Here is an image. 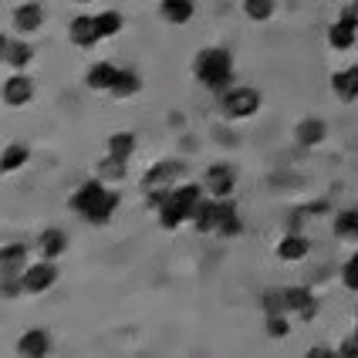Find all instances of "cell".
<instances>
[{
	"mask_svg": "<svg viewBox=\"0 0 358 358\" xmlns=\"http://www.w3.org/2000/svg\"><path fill=\"white\" fill-rule=\"evenodd\" d=\"M71 3H78V7H88V3H95V0H71Z\"/></svg>",
	"mask_w": 358,
	"mask_h": 358,
	"instance_id": "obj_40",
	"label": "cell"
},
{
	"mask_svg": "<svg viewBox=\"0 0 358 358\" xmlns=\"http://www.w3.org/2000/svg\"><path fill=\"white\" fill-rule=\"evenodd\" d=\"M31 162V145L27 142H7L0 149V176H14Z\"/></svg>",
	"mask_w": 358,
	"mask_h": 358,
	"instance_id": "obj_17",
	"label": "cell"
},
{
	"mask_svg": "<svg viewBox=\"0 0 358 358\" xmlns=\"http://www.w3.org/2000/svg\"><path fill=\"white\" fill-rule=\"evenodd\" d=\"M95 24H99V38L108 41V38H119V34H122L125 17H122L115 7H108V10H99V14H95Z\"/></svg>",
	"mask_w": 358,
	"mask_h": 358,
	"instance_id": "obj_29",
	"label": "cell"
},
{
	"mask_svg": "<svg viewBox=\"0 0 358 358\" xmlns=\"http://www.w3.org/2000/svg\"><path fill=\"white\" fill-rule=\"evenodd\" d=\"M38 58V51H34V44L27 38H10V48H7V58L3 64L10 68V71H27L31 64Z\"/></svg>",
	"mask_w": 358,
	"mask_h": 358,
	"instance_id": "obj_19",
	"label": "cell"
},
{
	"mask_svg": "<svg viewBox=\"0 0 358 358\" xmlns=\"http://www.w3.org/2000/svg\"><path fill=\"white\" fill-rule=\"evenodd\" d=\"M331 92L338 101H358V64H348L331 75Z\"/></svg>",
	"mask_w": 358,
	"mask_h": 358,
	"instance_id": "obj_22",
	"label": "cell"
},
{
	"mask_svg": "<svg viewBox=\"0 0 358 358\" xmlns=\"http://www.w3.org/2000/svg\"><path fill=\"white\" fill-rule=\"evenodd\" d=\"M328 210V203L324 199H318V203H308V213H324Z\"/></svg>",
	"mask_w": 358,
	"mask_h": 358,
	"instance_id": "obj_39",
	"label": "cell"
},
{
	"mask_svg": "<svg viewBox=\"0 0 358 358\" xmlns=\"http://www.w3.org/2000/svg\"><path fill=\"white\" fill-rule=\"evenodd\" d=\"M159 17L173 27H186L196 17V3L193 0H159Z\"/></svg>",
	"mask_w": 358,
	"mask_h": 358,
	"instance_id": "obj_18",
	"label": "cell"
},
{
	"mask_svg": "<svg viewBox=\"0 0 358 358\" xmlns=\"http://www.w3.org/2000/svg\"><path fill=\"white\" fill-rule=\"evenodd\" d=\"M355 10H358V0H355Z\"/></svg>",
	"mask_w": 358,
	"mask_h": 358,
	"instance_id": "obj_41",
	"label": "cell"
},
{
	"mask_svg": "<svg viewBox=\"0 0 358 358\" xmlns=\"http://www.w3.org/2000/svg\"><path fill=\"white\" fill-rule=\"evenodd\" d=\"M284 308H287V315H298L301 321H315V315H318V298L311 294V287L291 284V287H284Z\"/></svg>",
	"mask_w": 358,
	"mask_h": 358,
	"instance_id": "obj_10",
	"label": "cell"
},
{
	"mask_svg": "<svg viewBox=\"0 0 358 358\" xmlns=\"http://www.w3.org/2000/svg\"><path fill=\"white\" fill-rule=\"evenodd\" d=\"M335 237L358 240V206H345V210L335 213Z\"/></svg>",
	"mask_w": 358,
	"mask_h": 358,
	"instance_id": "obj_30",
	"label": "cell"
},
{
	"mask_svg": "<svg viewBox=\"0 0 358 358\" xmlns=\"http://www.w3.org/2000/svg\"><path fill=\"white\" fill-rule=\"evenodd\" d=\"M105 193H108V182H105V179H99V176L95 179H81L78 186L71 189V196H68V210H71V213H78V217L85 220L101 203Z\"/></svg>",
	"mask_w": 358,
	"mask_h": 358,
	"instance_id": "obj_6",
	"label": "cell"
},
{
	"mask_svg": "<svg viewBox=\"0 0 358 358\" xmlns=\"http://www.w3.org/2000/svg\"><path fill=\"white\" fill-rule=\"evenodd\" d=\"M182 173H186V166L179 159L152 162V166L142 173V189H145V193H149V189H173L179 179H182Z\"/></svg>",
	"mask_w": 358,
	"mask_h": 358,
	"instance_id": "obj_9",
	"label": "cell"
},
{
	"mask_svg": "<svg viewBox=\"0 0 358 358\" xmlns=\"http://www.w3.org/2000/svg\"><path fill=\"white\" fill-rule=\"evenodd\" d=\"M294 139H298V145H304V149H315V145H321V142L328 139V125H324V119L308 115V119H301L298 125H294Z\"/></svg>",
	"mask_w": 358,
	"mask_h": 358,
	"instance_id": "obj_20",
	"label": "cell"
},
{
	"mask_svg": "<svg viewBox=\"0 0 358 358\" xmlns=\"http://www.w3.org/2000/svg\"><path fill=\"white\" fill-rule=\"evenodd\" d=\"M156 220H159L162 230H179L182 223H189V210H182L179 203H173V199L166 196V203L156 210Z\"/></svg>",
	"mask_w": 358,
	"mask_h": 358,
	"instance_id": "obj_27",
	"label": "cell"
},
{
	"mask_svg": "<svg viewBox=\"0 0 358 358\" xmlns=\"http://www.w3.org/2000/svg\"><path fill=\"white\" fill-rule=\"evenodd\" d=\"M20 280H24V294L41 298V294H48V291L58 284V264H55V260H48V257L31 260V264L24 267Z\"/></svg>",
	"mask_w": 358,
	"mask_h": 358,
	"instance_id": "obj_3",
	"label": "cell"
},
{
	"mask_svg": "<svg viewBox=\"0 0 358 358\" xmlns=\"http://www.w3.org/2000/svg\"><path fill=\"white\" fill-rule=\"evenodd\" d=\"M264 331H267V338H287V331H291L287 311H274V315H264Z\"/></svg>",
	"mask_w": 358,
	"mask_h": 358,
	"instance_id": "obj_32",
	"label": "cell"
},
{
	"mask_svg": "<svg viewBox=\"0 0 358 358\" xmlns=\"http://www.w3.org/2000/svg\"><path fill=\"white\" fill-rule=\"evenodd\" d=\"M68 247H71V237L61 230V227H44L34 240V250H38V257H48V260H58L68 254Z\"/></svg>",
	"mask_w": 358,
	"mask_h": 358,
	"instance_id": "obj_12",
	"label": "cell"
},
{
	"mask_svg": "<svg viewBox=\"0 0 358 358\" xmlns=\"http://www.w3.org/2000/svg\"><path fill=\"white\" fill-rule=\"evenodd\" d=\"M240 7H243V17L257 20V24H264V20L274 17V10H278V0H240Z\"/></svg>",
	"mask_w": 358,
	"mask_h": 358,
	"instance_id": "obj_31",
	"label": "cell"
},
{
	"mask_svg": "<svg viewBox=\"0 0 358 358\" xmlns=\"http://www.w3.org/2000/svg\"><path fill=\"white\" fill-rule=\"evenodd\" d=\"M142 92V75L136 71V68H119V78H115V85H112V99H119V101H125V99H136Z\"/></svg>",
	"mask_w": 358,
	"mask_h": 358,
	"instance_id": "obj_23",
	"label": "cell"
},
{
	"mask_svg": "<svg viewBox=\"0 0 358 358\" xmlns=\"http://www.w3.org/2000/svg\"><path fill=\"white\" fill-rule=\"evenodd\" d=\"M335 352H338L341 358H358V324H355V331H352L348 338L341 341V345L335 348Z\"/></svg>",
	"mask_w": 358,
	"mask_h": 358,
	"instance_id": "obj_36",
	"label": "cell"
},
{
	"mask_svg": "<svg viewBox=\"0 0 358 358\" xmlns=\"http://www.w3.org/2000/svg\"><path fill=\"white\" fill-rule=\"evenodd\" d=\"M203 189H206V196H213V199L234 196V189H237V169H234L230 162H213V166H206V173H203Z\"/></svg>",
	"mask_w": 358,
	"mask_h": 358,
	"instance_id": "obj_7",
	"label": "cell"
},
{
	"mask_svg": "<svg viewBox=\"0 0 358 358\" xmlns=\"http://www.w3.org/2000/svg\"><path fill=\"white\" fill-rule=\"evenodd\" d=\"M34 92H38V85H34V78L27 71H10L3 78V85H0V101L7 108H27L34 101Z\"/></svg>",
	"mask_w": 358,
	"mask_h": 358,
	"instance_id": "obj_4",
	"label": "cell"
},
{
	"mask_svg": "<svg viewBox=\"0 0 358 358\" xmlns=\"http://www.w3.org/2000/svg\"><path fill=\"white\" fill-rule=\"evenodd\" d=\"M328 355H338V352H331V348H324V345H315V348H308V358H328Z\"/></svg>",
	"mask_w": 358,
	"mask_h": 358,
	"instance_id": "obj_37",
	"label": "cell"
},
{
	"mask_svg": "<svg viewBox=\"0 0 358 358\" xmlns=\"http://www.w3.org/2000/svg\"><path fill=\"white\" fill-rule=\"evenodd\" d=\"M260 105H264V95L250 85H230L227 92H220V112L230 122L254 119L260 112Z\"/></svg>",
	"mask_w": 358,
	"mask_h": 358,
	"instance_id": "obj_2",
	"label": "cell"
},
{
	"mask_svg": "<svg viewBox=\"0 0 358 358\" xmlns=\"http://www.w3.org/2000/svg\"><path fill=\"white\" fill-rule=\"evenodd\" d=\"M24 298V280L20 278H0V301Z\"/></svg>",
	"mask_w": 358,
	"mask_h": 358,
	"instance_id": "obj_35",
	"label": "cell"
},
{
	"mask_svg": "<svg viewBox=\"0 0 358 358\" xmlns=\"http://www.w3.org/2000/svg\"><path fill=\"white\" fill-rule=\"evenodd\" d=\"M189 223L196 227V234H213V230H217V199L213 196L199 199V206L193 210V220H189Z\"/></svg>",
	"mask_w": 358,
	"mask_h": 358,
	"instance_id": "obj_26",
	"label": "cell"
},
{
	"mask_svg": "<svg viewBox=\"0 0 358 358\" xmlns=\"http://www.w3.org/2000/svg\"><path fill=\"white\" fill-rule=\"evenodd\" d=\"M125 173H129V159H115V156H101L99 166H95V176L105 179V182H122L125 179Z\"/></svg>",
	"mask_w": 358,
	"mask_h": 358,
	"instance_id": "obj_28",
	"label": "cell"
},
{
	"mask_svg": "<svg viewBox=\"0 0 358 358\" xmlns=\"http://www.w3.org/2000/svg\"><path fill=\"white\" fill-rule=\"evenodd\" d=\"M7 48H10V34L0 31V64H3V58H7Z\"/></svg>",
	"mask_w": 358,
	"mask_h": 358,
	"instance_id": "obj_38",
	"label": "cell"
},
{
	"mask_svg": "<svg viewBox=\"0 0 358 358\" xmlns=\"http://www.w3.org/2000/svg\"><path fill=\"white\" fill-rule=\"evenodd\" d=\"M341 284H345L348 291H355L358 294V250L341 264Z\"/></svg>",
	"mask_w": 358,
	"mask_h": 358,
	"instance_id": "obj_33",
	"label": "cell"
},
{
	"mask_svg": "<svg viewBox=\"0 0 358 358\" xmlns=\"http://www.w3.org/2000/svg\"><path fill=\"white\" fill-rule=\"evenodd\" d=\"M119 206H122L119 189H112V186H108V193H105L99 206H95V210H92V213L85 217V223H92V227H105L108 220L115 217V210H119Z\"/></svg>",
	"mask_w": 358,
	"mask_h": 358,
	"instance_id": "obj_25",
	"label": "cell"
},
{
	"mask_svg": "<svg viewBox=\"0 0 358 358\" xmlns=\"http://www.w3.org/2000/svg\"><path fill=\"white\" fill-rule=\"evenodd\" d=\"M260 308H264V315H274V311H287L284 308V287H271L264 298H260Z\"/></svg>",
	"mask_w": 358,
	"mask_h": 358,
	"instance_id": "obj_34",
	"label": "cell"
},
{
	"mask_svg": "<svg viewBox=\"0 0 358 358\" xmlns=\"http://www.w3.org/2000/svg\"><path fill=\"white\" fill-rule=\"evenodd\" d=\"M31 264V247L24 240H10L0 247V278H20Z\"/></svg>",
	"mask_w": 358,
	"mask_h": 358,
	"instance_id": "obj_11",
	"label": "cell"
},
{
	"mask_svg": "<svg viewBox=\"0 0 358 358\" xmlns=\"http://www.w3.org/2000/svg\"><path fill=\"white\" fill-rule=\"evenodd\" d=\"M44 17H48V10H44L41 0H20L10 10V27H14L17 38H31L44 27Z\"/></svg>",
	"mask_w": 358,
	"mask_h": 358,
	"instance_id": "obj_5",
	"label": "cell"
},
{
	"mask_svg": "<svg viewBox=\"0 0 358 358\" xmlns=\"http://www.w3.org/2000/svg\"><path fill=\"white\" fill-rule=\"evenodd\" d=\"M213 234L227 240L243 234V220H240V210H237V203H234V196L217 199V230Z\"/></svg>",
	"mask_w": 358,
	"mask_h": 358,
	"instance_id": "obj_14",
	"label": "cell"
},
{
	"mask_svg": "<svg viewBox=\"0 0 358 358\" xmlns=\"http://www.w3.org/2000/svg\"><path fill=\"white\" fill-rule=\"evenodd\" d=\"M193 78L203 85V88H210V92H227L230 85H234V55H230V48H203L196 58H193Z\"/></svg>",
	"mask_w": 358,
	"mask_h": 358,
	"instance_id": "obj_1",
	"label": "cell"
},
{
	"mask_svg": "<svg viewBox=\"0 0 358 358\" xmlns=\"http://www.w3.org/2000/svg\"><path fill=\"white\" fill-rule=\"evenodd\" d=\"M68 41L75 48H95L99 44V24H95V14H75L71 24H68Z\"/></svg>",
	"mask_w": 358,
	"mask_h": 358,
	"instance_id": "obj_15",
	"label": "cell"
},
{
	"mask_svg": "<svg viewBox=\"0 0 358 358\" xmlns=\"http://www.w3.org/2000/svg\"><path fill=\"white\" fill-rule=\"evenodd\" d=\"M14 352L20 358H44L51 352V331L48 328H27V331H20Z\"/></svg>",
	"mask_w": 358,
	"mask_h": 358,
	"instance_id": "obj_13",
	"label": "cell"
},
{
	"mask_svg": "<svg viewBox=\"0 0 358 358\" xmlns=\"http://www.w3.org/2000/svg\"><path fill=\"white\" fill-rule=\"evenodd\" d=\"M136 132H129V129H122V132H112L108 139H105V152L108 156H115V159H132V152H136Z\"/></svg>",
	"mask_w": 358,
	"mask_h": 358,
	"instance_id": "obj_24",
	"label": "cell"
},
{
	"mask_svg": "<svg viewBox=\"0 0 358 358\" xmlns=\"http://www.w3.org/2000/svg\"><path fill=\"white\" fill-rule=\"evenodd\" d=\"M308 254H311V240L304 234H284L278 240V260H284V264H298Z\"/></svg>",
	"mask_w": 358,
	"mask_h": 358,
	"instance_id": "obj_21",
	"label": "cell"
},
{
	"mask_svg": "<svg viewBox=\"0 0 358 358\" xmlns=\"http://www.w3.org/2000/svg\"><path fill=\"white\" fill-rule=\"evenodd\" d=\"M115 78H119V64L95 61V64H88V71H85V88H88V92H112Z\"/></svg>",
	"mask_w": 358,
	"mask_h": 358,
	"instance_id": "obj_16",
	"label": "cell"
},
{
	"mask_svg": "<svg viewBox=\"0 0 358 358\" xmlns=\"http://www.w3.org/2000/svg\"><path fill=\"white\" fill-rule=\"evenodd\" d=\"M355 41H358V10L352 3V7H345L338 17L328 24V44L335 51H348V48H355Z\"/></svg>",
	"mask_w": 358,
	"mask_h": 358,
	"instance_id": "obj_8",
	"label": "cell"
}]
</instances>
